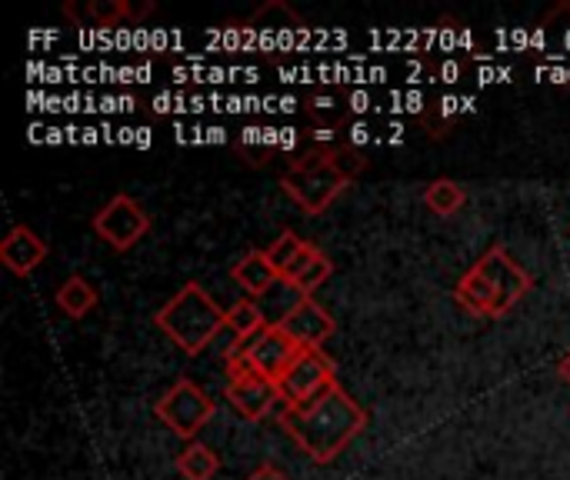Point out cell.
Segmentation results:
<instances>
[{"mask_svg":"<svg viewBox=\"0 0 570 480\" xmlns=\"http://www.w3.org/2000/svg\"><path fill=\"white\" fill-rule=\"evenodd\" d=\"M558 374H561V378H564V381L570 384V351L564 354V357H561V364H558Z\"/></svg>","mask_w":570,"mask_h":480,"instance_id":"obj_24","label":"cell"},{"mask_svg":"<svg viewBox=\"0 0 570 480\" xmlns=\"http://www.w3.org/2000/svg\"><path fill=\"white\" fill-rule=\"evenodd\" d=\"M230 408L244 418V421H264L274 404L281 401V391L274 381L261 378L257 371H250L240 357L227 361V388H224Z\"/></svg>","mask_w":570,"mask_h":480,"instance_id":"obj_8","label":"cell"},{"mask_svg":"<svg viewBox=\"0 0 570 480\" xmlns=\"http://www.w3.org/2000/svg\"><path fill=\"white\" fill-rule=\"evenodd\" d=\"M154 324L190 357L204 354L220 331H227V311L207 294L204 284L187 281L157 314Z\"/></svg>","mask_w":570,"mask_h":480,"instance_id":"obj_4","label":"cell"},{"mask_svg":"<svg viewBox=\"0 0 570 480\" xmlns=\"http://www.w3.org/2000/svg\"><path fill=\"white\" fill-rule=\"evenodd\" d=\"M174 464L184 480H214L220 471V454L214 448H207L204 441H190V444H184V451L177 454Z\"/></svg>","mask_w":570,"mask_h":480,"instance_id":"obj_16","label":"cell"},{"mask_svg":"<svg viewBox=\"0 0 570 480\" xmlns=\"http://www.w3.org/2000/svg\"><path fill=\"white\" fill-rule=\"evenodd\" d=\"M94 234L110 244L114 251H130L137 241H144L150 234V214L140 200H134L130 194H114L90 221Z\"/></svg>","mask_w":570,"mask_h":480,"instance_id":"obj_6","label":"cell"},{"mask_svg":"<svg viewBox=\"0 0 570 480\" xmlns=\"http://www.w3.org/2000/svg\"><path fill=\"white\" fill-rule=\"evenodd\" d=\"M53 301H57V307H60L67 317L80 321V317H87V314L97 307L100 294H97V287H94L87 277H80V274H70V277H67V281L57 287Z\"/></svg>","mask_w":570,"mask_h":480,"instance_id":"obj_15","label":"cell"},{"mask_svg":"<svg viewBox=\"0 0 570 480\" xmlns=\"http://www.w3.org/2000/svg\"><path fill=\"white\" fill-rule=\"evenodd\" d=\"M277 424L314 464H331L361 438L367 428V411L341 388V381H334L311 401L281 408Z\"/></svg>","mask_w":570,"mask_h":480,"instance_id":"obj_1","label":"cell"},{"mask_svg":"<svg viewBox=\"0 0 570 480\" xmlns=\"http://www.w3.org/2000/svg\"><path fill=\"white\" fill-rule=\"evenodd\" d=\"M337 381V368L334 361L321 351V347H304L294 364L281 374L277 381V391H281V401L284 408H297L304 401H311L314 394H321L327 384Z\"/></svg>","mask_w":570,"mask_h":480,"instance_id":"obj_7","label":"cell"},{"mask_svg":"<svg viewBox=\"0 0 570 480\" xmlns=\"http://www.w3.org/2000/svg\"><path fill=\"white\" fill-rule=\"evenodd\" d=\"M63 13L77 23H94V27H114L117 20L127 17V0H90V3H77L70 0L63 7Z\"/></svg>","mask_w":570,"mask_h":480,"instance_id":"obj_18","label":"cell"},{"mask_svg":"<svg viewBox=\"0 0 570 480\" xmlns=\"http://www.w3.org/2000/svg\"><path fill=\"white\" fill-rule=\"evenodd\" d=\"M364 167H367V157L357 147L321 144L301 154L297 160H291V167L281 174V187L304 214L317 217L357 180Z\"/></svg>","mask_w":570,"mask_h":480,"instance_id":"obj_2","label":"cell"},{"mask_svg":"<svg viewBox=\"0 0 570 480\" xmlns=\"http://www.w3.org/2000/svg\"><path fill=\"white\" fill-rule=\"evenodd\" d=\"M301 347H321L334 331H337V321L327 307H321L314 297H301L294 307H287V314L277 321Z\"/></svg>","mask_w":570,"mask_h":480,"instance_id":"obj_11","label":"cell"},{"mask_svg":"<svg viewBox=\"0 0 570 480\" xmlns=\"http://www.w3.org/2000/svg\"><path fill=\"white\" fill-rule=\"evenodd\" d=\"M531 271L504 244H494L478 264L461 274V281L454 284V301L474 317L498 321L514 311L531 294Z\"/></svg>","mask_w":570,"mask_h":480,"instance_id":"obj_3","label":"cell"},{"mask_svg":"<svg viewBox=\"0 0 570 480\" xmlns=\"http://www.w3.org/2000/svg\"><path fill=\"white\" fill-rule=\"evenodd\" d=\"M230 277H234L250 297H267V291L281 284V274H277V267L271 264L267 251H247V254L230 267Z\"/></svg>","mask_w":570,"mask_h":480,"instance_id":"obj_14","label":"cell"},{"mask_svg":"<svg viewBox=\"0 0 570 480\" xmlns=\"http://www.w3.org/2000/svg\"><path fill=\"white\" fill-rule=\"evenodd\" d=\"M331 274H334V261L317 247V244H304V251H301V257L294 261V267L287 271V284L297 291V294H304V297H314V291L324 284V281H331Z\"/></svg>","mask_w":570,"mask_h":480,"instance_id":"obj_13","label":"cell"},{"mask_svg":"<svg viewBox=\"0 0 570 480\" xmlns=\"http://www.w3.org/2000/svg\"><path fill=\"white\" fill-rule=\"evenodd\" d=\"M538 33H541V43L544 47H551V50H558V47H564L570 50V3H558L554 10H548L544 13V20L538 23Z\"/></svg>","mask_w":570,"mask_h":480,"instance_id":"obj_20","label":"cell"},{"mask_svg":"<svg viewBox=\"0 0 570 480\" xmlns=\"http://www.w3.org/2000/svg\"><path fill=\"white\" fill-rule=\"evenodd\" d=\"M304 347L281 327V324H267L257 337H250L240 351V361L257 371L261 378L267 381H281V374L294 364V357L301 354Z\"/></svg>","mask_w":570,"mask_h":480,"instance_id":"obj_9","label":"cell"},{"mask_svg":"<svg viewBox=\"0 0 570 480\" xmlns=\"http://www.w3.org/2000/svg\"><path fill=\"white\" fill-rule=\"evenodd\" d=\"M267 327V314L257 307L254 297H244L237 304L227 307V334L234 337V344H247L250 337H257L261 331Z\"/></svg>","mask_w":570,"mask_h":480,"instance_id":"obj_17","label":"cell"},{"mask_svg":"<svg viewBox=\"0 0 570 480\" xmlns=\"http://www.w3.org/2000/svg\"><path fill=\"white\" fill-rule=\"evenodd\" d=\"M150 10H154V3H150V0H137V3H130V0H127V20H134V23H137V20H144Z\"/></svg>","mask_w":570,"mask_h":480,"instance_id":"obj_23","label":"cell"},{"mask_svg":"<svg viewBox=\"0 0 570 480\" xmlns=\"http://www.w3.org/2000/svg\"><path fill=\"white\" fill-rule=\"evenodd\" d=\"M247 480H291L287 478V471H281L277 464H261V468H254L250 474H247Z\"/></svg>","mask_w":570,"mask_h":480,"instance_id":"obj_22","label":"cell"},{"mask_svg":"<svg viewBox=\"0 0 570 480\" xmlns=\"http://www.w3.org/2000/svg\"><path fill=\"white\" fill-rule=\"evenodd\" d=\"M244 33L254 47H287L294 33H307V23L284 0H271L247 17Z\"/></svg>","mask_w":570,"mask_h":480,"instance_id":"obj_10","label":"cell"},{"mask_svg":"<svg viewBox=\"0 0 570 480\" xmlns=\"http://www.w3.org/2000/svg\"><path fill=\"white\" fill-rule=\"evenodd\" d=\"M424 204H428V210H434L438 217H454V214L468 204V190H464L458 180H451V177H438V180L428 184Z\"/></svg>","mask_w":570,"mask_h":480,"instance_id":"obj_19","label":"cell"},{"mask_svg":"<svg viewBox=\"0 0 570 480\" xmlns=\"http://www.w3.org/2000/svg\"><path fill=\"white\" fill-rule=\"evenodd\" d=\"M304 237L301 234H294V231H284L271 247H267V257H271V264L277 267V274H281V281L287 277V271L294 267V261L301 257V251H304Z\"/></svg>","mask_w":570,"mask_h":480,"instance_id":"obj_21","label":"cell"},{"mask_svg":"<svg viewBox=\"0 0 570 480\" xmlns=\"http://www.w3.org/2000/svg\"><path fill=\"white\" fill-rule=\"evenodd\" d=\"M154 414L164 428H170V434H177L184 444H190L214 421L217 404L197 381L180 378L160 394V401L154 404Z\"/></svg>","mask_w":570,"mask_h":480,"instance_id":"obj_5","label":"cell"},{"mask_svg":"<svg viewBox=\"0 0 570 480\" xmlns=\"http://www.w3.org/2000/svg\"><path fill=\"white\" fill-rule=\"evenodd\" d=\"M47 254H50L47 241L27 224H13L0 241V261L13 277H27L30 271H37L47 261Z\"/></svg>","mask_w":570,"mask_h":480,"instance_id":"obj_12","label":"cell"}]
</instances>
